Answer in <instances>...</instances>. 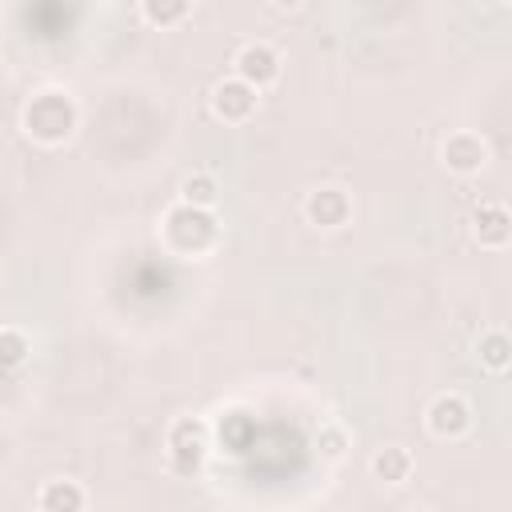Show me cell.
<instances>
[{"mask_svg":"<svg viewBox=\"0 0 512 512\" xmlns=\"http://www.w3.org/2000/svg\"><path fill=\"white\" fill-rule=\"evenodd\" d=\"M80 124V112H76V100L64 92V88H40L28 96L24 112H20V128L32 144H44V148H60L72 140Z\"/></svg>","mask_w":512,"mask_h":512,"instance_id":"6da1fadb","label":"cell"},{"mask_svg":"<svg viewBox=\"0 0 512 512\" xmlns=\"http://www.w3.org/2000/svg\"><path fill=\"white\" fill-rule=\"evenodd\" d=\"M160 236H164L168 252L192 260V256H204V252L216 248V240H220V220H216V212H200V208H188V204H172V208L164 212Z\"/></svg>","mask_w":512,"mask_h":512,"instance_id":"7a4b0ae2","label":"cell"},{"mask_svg":"<svg viewBox=\"0 0 512 512\" xmlns=\"http://www.w3.org/2000/svg\"><path fill=\"white\" fill-rule=\"evenodd\" d=\"M232 76L244 80V84L256 88V92H264V88L276 84V76H280V52H276L272 44H264V40L240 44L236 56H232Z\"/></svg>","mask_w":512,"mask_h":512,"instance_id":"3957f363","label":"cell"},{"mask_svg":"<svg viewBox=\"0 0 512 512\" xmlns=\"http://www.w3.org/2000/svg\"><path fill=\"white\" fill-rule=\"evenodd\" d=\"M440 164L452 176H476L488 164V140L472 128H456L440 140Z\"/></svg>","mask_w":512,"mask_h":512,"instance_id":"277c9868","label":"cell"},{"mask_svg":"<svg viewBox=\"0 0 512 512\" xmlns=\"http://www.w3.org/2000/svg\"><path fill=\"white\" fill-rule=\"evenodd\" d=\"M300 212H304V220H308L312 228L332 232V228H344V224L352 220V196H348L340 184H320V188H312V192L304 196Z\"/></svg>","mask_w":512,"mask_h":512,"instance_id":"5b68a950","label":"cell"},{"mask_svg":"<svg viewBox=\"0 0 512 512\" xmlns=\"http://www.w3.org/2000/svg\"><path fill=\"white\" fill-rule=\"evenodd\" d=\"M208 108H212V116L224 120V124H248V120L256 116V108H260V92L248 88V84L236 80V76H224V80L212 88Z\"/></svg>","mask_w":512,"mask_h":512,"instance_id":"8992f818","label":"cell"},{"mask_svg":"<svg viewBox=\"0 0 512 512\" xmlns=\"http://www.w3.org/2000/svg\"><path fill=\"white\" fill-rule=\"evenodd\" d=\"M424 428L436 440H456L472 428V404L460 392H440L428 408H424Z\"/></svg>","mask_w":512,"mask_h":512,"instance_id":"52a82bcc","label":"cell"},{"mask_svg":"<svg viewBox=\"0 0 512 512\" xmlns=\"http://www.w3.org/2000/svg\"><path fill=\"white\" fill-rule=\"evenodd\" d=\"M468 232H472V240H476L480 248H488V252L508 248V240H512V216H508V204H504V200H480V204L472 208Z\"/></svg>","mask_w":512,"mask_h":512,"instance_id":"ba28073f","label":"cell"},{"mask_svg":"<svg viewBox=\"0 0 512 512\" xmlns=\"http://www.w3.org/2000/svg\"><path fill=\"white\" fill-rule=\"evenodd\" d=\"M168 452L180 468H196L208 452V424L200 416H176L168 424Z\"/></svg>","mask_w":512,"mask_h":512,"instance_id":"9c48e42d","label":"cell"},{"mask_svg":"<svg viewBox=\"0 0 512 512\" xmlns=\"http://www.w3.org/2000/svg\"><path fill=\"white\" fill-rule=\"evenodd\" d=\"M412 468H416V460H412V452L404 444H384V448H376L368 456V472L380 484H404L412 476Z\"/></svg>","mask_w":512,"mask_h":512,"instance_id":"30bf717a","label":"cell"},{"mask_svg":"<svg viewBox=\"0 0 512 512\" xmlns=\"http://www.w3.org/2000/svg\"><path fill=\"white\" fill-rule=\"evenodd\" d=\"M84 504H88L84 488L76 480H68V476H56V480L40 484V492H36V508L40 512H84Z\"/></svg>","mask_w":512,"mask_h":512,"instance_id":"8fae6325","label":"cell"},{"mask_svg":"<svg viewBox=\"0 0 512 512\" xmlns=\"http://www.w3.org/2000/svg\"><path fill=\"white\" fill-rule=\"evenodd\" d=\"M476 360H480V368L504 376L508 364H512V340H508V332H504V328L480 332V340H476Z\"/></svg>","mask_w":512,"mask_h":512,"instance_id":"7c38bea8","label":"cell"},{"mask_svg":"<svg viewBox=\"0 0 512 512\" xmlns=\"http://www.w3.org/2000/svg\"><path fill=\"white\" fill-rule=\"evenodd\" d=\"M180 204L188 208H200V212H212L220 204V184L212 172H192L180 180Z\"/></svg>","mask_w":512,"mask_h":512,"instance_id":"4fadbf2b","label":"cell"},{"mask_svg":"<svg viewBox=\"0 0 512 512\" xmlns=\"http://www.w3.org/2000/svg\"><path fill=\"white\" fill-rule=\"evenodd\" d=\"M140 16H144L148 24H156V28H168V24L188 20V16H192V4H188V0H172V4H164V0H144V4H140Z\"/></svg>","mask_w":512,"mask_h":512,"instance_id":"5bb4252c","label":"cell"},{"mask_svg":"<svg viewBox=\"0 0 512 512\" xmlns=\"http://www.w3.org/2000/svg\"><path fill=\"white\" fill-rule=\"evenodd\" d=\"M28 352H32V344H28V336L20 328H0V368L4 372L20 368L28 360Z\"/></svg>","mask_w":512,"mask_h":512,"instance_id":"9a60e30c","label":"cell"},{"mask_svg":"<svg viewBox=\"0 0 512 512\" xmlns=\"http://www.w3.org/2000/svg\"><path fill=\"white\" fill-rule=\"evenodd\" d=\"M348 444H352V436H348V428H344V424L328 420V424H320V428H316V448H320V456L340 460V456L348 452Z\"/></svg>","mask_w":512,"mask_h":512,"instance_id":"2e32d148","label":"cell"},{"mask_svg":"<svg viewBox=\"0 0 512 512\" xmlns=\"http://www.w3.org/2000/svg\"><path fill=\"white\" fill-rule=\"evenodd\" d=\"M400 512H432V508H424V504H408V508H400Z\"/></svg>","mask_w":512,"mask_h":512,"instance_id":"e0dca14e","label":"cell"}]
</instances>
